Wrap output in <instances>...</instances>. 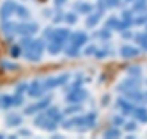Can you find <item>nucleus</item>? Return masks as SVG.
<instances>
[{"label":"nucleus","instance_id":"1","mask_svg":"<svg viewBox=\"0 0 147 139\" xmlns=\"http://www.w3.org/2000/svg\"><path fill=\"white\" fill-rule=\"evenodd\" d=\"M95 125V113H89V115H84V117L79 118H73L69 121L63 123V128L69 130V128H78V130H89Z\"/></svg>","mask_w":147,"mask_h":139},{"label":"nucleus","instance_id":"2","mask_svg":"<svg viewBox=\"0 0 147 139\" xmlns=\"http://www.w3.org/2000/svg\"><path fill=\"white\" fill-rule=\"evenodd\" d=\"M44 52V40H32L26 47V58L31 61H39Z\"/></svg>","mask_w":147,"mask_h":139},{"label":"nucleus","instance_id":"3","mask_svg":"<svg viewBox=\"0 0 147 139\" xmlns=\"http://www.w3.org/2000/svg\"><path fill=\"white\" fill-rule=\"evenodd\" d=\"M34 123H36V126L44 128V130H49V131H53L57 128V121H55V120H52L47 113H40L39 117L34 120Z\"/></svg>","mask_w":147,"mask_h":139},{"label":"nucleus","instance_id":"4","mask_svg":"<svg viewBox=\"0 0 147 139\" xmlns=\"http://www.w3.org/2000/svg\"><path fill=\"white\" fill-rule=\"evenodd\" d=\"M37 31V24L36 23H20L15 24V32L21 36H31Z\"/></svg>","mask_w":147,"mask_h":139},{"label":"nucleus","instance_id":"5","mask_svg":"<svg viewBox=\"0 0 147 139\" xmlns=\"http://www.w3.org/2000/svg\"><path fill=\"white\" fill-rule=\"evenodd\" d=\"M66 79H69V74H60V76H55V78H49L42 83L44 86V91L45 89H52L55 86H61V84L66 83Z\"/></svg>","mask_w":147,"mask_h":139},{"label":"nucleus","instance_id":"6","mask_svg":"<svg viewBox=\"0 0 147 139\" xmlns=\"http://www.w3.org/2000/svg\"><path fill=\"white\" fill-rule=\"evenodd\" d=\"M71 42H69V45L71 47H76V49H79L81 45H84V44L87 42V34L86 32H74V34H69V37H68Z\"/></svg>","mask_w":147,"mask_h":139},{"label":"nucleus","instance_id":"7","mask_svg":"<svg viewBox=\"0 0 147 139\" xmlns=\"http://www.w3.org/2000/svg\"><path fill=\"white\" fill-rule=\"evenodd\" d=\"M87 97V92L82 91V89H74L73 92H69L66 96V100L68 102H82V100Z\"/></svg>","mask_w":147,"mask_h":139},{"label":"nucleus","instance_id":"8","mask_svg":"<svg viewBox=\"0 0 147 139\" xmlns=\"http://www.w3.org/2000/svg\"><path fill=\"white\" fill-rule=\"evenodd\" d=\"M28 94L32 97H40L44 94V86L42 83L39 81H34V83H31V86L28 87Z\"/></svg>","mask_w":147,"mask_h":139},{"label":"nucleus","instance_id":"9","mask_svg":"<svg viewBox=\"0 0 147 139\" xmlns=\"http://www.w3.org/2000/svg\"><path fill=\"white\" fill-rule=\"evenodd\" d=\"M15 7H16V5H15L13 2H10V0L5 2V3L2 5V8H0V16H2V20H8V16L15 11Z\"/></svg>","mask_w":147,"mask_h":139},{"label":"nucleus","instance_id":"10","mask_svg":"<svg viewBox=\"0 0 147 139\" xmlns=\"http://www.w3.org/2000/svg\"><path fill=\"white\" fill-rule=\"evenodd\" d=\"M50 104V97H47L45 100H40V102H37V104H34V105H29L24 112L28 113V115H31V113H34V112H37V110H42V109H45L47 105Z\"/></svg>","mask_w":147,"mask_h":139},{"label":"nucleus","instance_id":"11","mask_svg":"<svg viewBox=\"0 0 147 139\" xmlns=\"http://www.w3.org/2000/svg\"><path fill=\"white\" fill-rule=\"evenodd\" d=\"M120 53L125 58H131V57H136L139 53V50L138 49H134V47H131V45H123V47L120 49Z\"/></svg>","mask_w":147,"mask_h":139},{"label":"nucleus","instance_id":"12","mask_svg":"<svg viewBox=\"0 0 147 139\" xmlns=\"http://www.w3.org/2000/svg\"><path fill=\"white\" fill-rule=\"evenodd\" d=\"M138 86H139L138 79H128V81H125L121 86H118V89H120V91H131V89H136Z\"/></svg>","mask_w":147,"mask_h":139},{"label":"nucleus","instance_id":"13","mask_svg":"<svg viewBox=\"0 0 147 139\" xmlns=\"http://www.w3.org/2000/svg\"><path fill=\"white\" fill-rule=\"evenodd\" d=\"M133 115H134V118H138L139 121H142V123L147 121V110L144 109V107H138V109H134L133 110Z\"/></svg>","mask_w":147,"mask_h":139},{"label":"nucleus","instance_id":"14","mask_svg":"<svg viewBox=\"0 0 147 139\" xmlns=\"http://www.w3.org/2000/svg\"><path fill=\"white\" fill-rule=\"evenodd\" d=\"M118 107H120L121 110L125 113H133V110H134V105L133 104H129V102H126L125 99H118Z\"/></svg>","mask_w":147,"mask_h":139},{"label":"nucleus","instance_id":"15","mask_svg":"<svg viewBox=\"0 0 147 139\" xmlns=\"http://www.w3.org/2000/svg\"><path fill=\"white\" fill-rule=\"evenodd\" d=\"M20 123H21V117L18 113H10L7 117V125L8 126H18Z\"/></svg>","mask_w":147,"mask_h":139},{"label":"nucleus","instance_id":"16","mask_svg":"<svg viewBox=\"0 0 147 139\" xmlns=\"http://www.w3.org/2000/svg\"><path fill=\"white\" fill-rule=\"evenodd\" d=\"M15 11H16V15L21 18V20H28V18H29V11H28L24 7H21V5H16V7H15Z\"/></svg>","mask_w":147,"mask_h":139},{"label":"nucleus","instance_id":"17","mask_svg":"<svg viewBox=\"0 0 147 139\" xmlns=\"http://www.w3.org/2000/svg\"><path fill=\"white\" fill-rule=\"evenodd\" d=\"M76 10L81 11V13H89L92 10V5L86 3V2H78V3H76Z\"/></svg>","mask_w":147,"mask_h":139},{"label":"nucleus","instance_id":"18","mask_svg":"<svg viewBox=\"0 0 147 139\" xmlns=\"http://www.w3.org/2000/svg\"><path fill=\"white\" fill-rule=\"evenodd\" d=\"M47 115L52 118V120H55V121H60V120H61V113L58 112L55 107H50V109L47 110Z\"/></svg>","mask_w":147,"mask_h":139},{"label":"nucleus","instance_id":"19","mask_svg":"<svg viewBox=\"0 0 147 139\" xmlns=\"http://www.w3.org/2000/svg\"><path fill=\"white\" fill-rule=\"evenodd\" d=\"M128 94V99H131V100H136V102H139V100H142L144 99V96L141 94V92H138V91H134V89H131V91H126Z\"/></svg>","mask_w":147,"mask_h":139},{"label":"nucleus","instance_id":"20","mask_svg":"<svg viewBox=\"0 0 147 139\" xmlns=\"http://www.w3.org/2000/svg\"><path fill=\"white\" fill-rule=\"evenodd\" d=\"M99 21H100V13H94V15H91V16L87 18L86 24H87L89 28H92V26H95Z\"/></svg>","mask_w":147,"mask_h":139},{"label":"nucleus","instance_id":"21","mask_svg":"<svg viewBox=\"0 0 147 139\" xmlns=\"http://www.w3.org/2000/svg\"><path fill=\"white\" fill-rule=\"evenodd\" d=\"M2 105H3V109H10L13 105V97H3L2 99Z\"/></svg>","mask_w":147,"mask_h":139},{"label":"nucleus","instance_id":"22","mask_svg":"<svg viewBox=\"0 0 147 139\" xmlns=\"http://www.w3.org/2000/svg\"><path fill=\"white\" fill-rule=\"evenodd\" d=\"M120 136V131L118 130H108L105 131V138H118Z\"/></svg>","mask_w":147,"mask_h":139},{"label":"nucleus","instance_id":"23","mask_svg":"<svg viewBox=\"0 0 147 139\" xmlns=\"http://www.w3.org/2000/svg\"><path fill=\"white\" fill-rule=\"evenodd\" d=\"M136 39L141 40V45H142L144 49H147V36H144V34H138V36H136Z\"/></svg>","mask_w":147,"mask_h":139},{"label":"nucleus","instance_id":"24","mask_svg":"<svg viewBox=\"0 0 147 139\" xmlns=\"http://www.w3.org/2000/svg\"><path fill=\"white\" fill-rule=\"evenodd\" d=\"M65 20H66V23H69V24H74V23L78 21V18H76V15H74V13H68Z\"/></svg>","mask_w":147,"mask_h":139},{"label":"nucleus","instance_id":"25","mask_svg":"<svg viewBox=\"0 0 147 139\" xmlns=\"http://www.w3.org/2000/svg\"><path fill=\"white\" fill-rule=\"evenodd\" d=\"M147 7H146V2H144V0H141V2H138V5H136V7H134V11H142V10H146Z\"/></svg>","mask_w":147,"mask_h":139},{"label":"nucleus","instance_id":"26","mask_svg":"<svg viewBox=\"0 0 147 139\" xmlns=\"http://www.w3.org/2000/svg\"><path fill=\"white\" fill-rule=\"evenodd\" d=\"M117 24H118L117 18H112L110 21H107V28H108V29H110V28H117Z\"/></svg>","mask_w":147,"mask_h":139},{"label":"nucleus","instance_id":"27","mask_svg":"<svg viewBox=\"0 0 147 139\" xmlns=\"http://www.w3.org/2000/svg\"><path fill=\"white\" fill-rule=\"evenodd\" d=\"M20 53H21V49L18 47V45H15L11 49V57H20Z\"/></svg>","mask_w":147,"mask_h":139},{"label":"nucleus","instance_id":"28","mask_svg":"<svg viewBox=\"0 0 147 139\" xmlns=\"http://www.w3.org/2000/svg\"><path fill=\"white\" fill-rule=\"evenodd\" d=\"M79 109H81V107H79V105H73V107H71V109H66V113H74V112H79Z\"/></svg>","mask_w":147,"mask_h":139},{"label":"nucleus","instance_id":"29","mask_svg":"<svg viewBox=\"0 0 147 139\" xmlns=\"http://www.w3.org/2000/svg\"><path fill=\"white\" fill-rule=\"evenodd\" d=\"M92 52H97V47H95V45H91V47L86 49V53H87V55H89V53H92Z\"/></svg>","mask_w":147,"mask_h":139},{"label":"nucleus","instance_id":"30","mask_svg":"<svg viewBox=\"0 0 147 139\" xmlns=\"http://www.w3.org/2000/svg\"><path fill=\"white\" fill-rule=\"evenodd\" d=\"M126 130H128V131L136 130V123H128V125H126Z\"/></svg>","mask_w":147,"mask_h":139},{"label":"nucleus","instance_id":"31","mask_svg":"<svg viewBox=\"0 0 147 139\" xmlns=\"http://www.w3.org/2000/svg\"><path fill=\"white\" fill-rule=\"evenodd\" d=\"M65 2H66V0H55V5H58V7H60V5H63Z\"/></svg>","mask_w":147,"mask_h":139},{"label":"nucleus","instance_id":"32","mask_svg":"<svg viewBox=\"0 0 147 139\" xmlns=\"http://www.w3.org/2000/svg\"><path fill=\"white\" fill-rule=\"evenodd\" d=\"M115 123H117V125H120V123H123V118L117 117V118H115Z\"/></svg>","mask_w":147,"mask_h":139},{"label":"nucleus","instance_id":"33","mask_svg":"<svg viewBox=\"0 0 147 139\" xmlns=\"http://www.w3.org/2000/svg\"><path fill=\"white\" fill-rule=\"evenodd\" d=\"M21 134H23V136H29L31 133H29V131H28V130H23V131H21Z\"/></svg>","mask_w":147,"mask_h":139}]
</instances>
